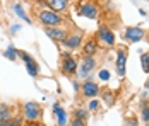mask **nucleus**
I'll return each instance as SVG.
<instances>
[{
	"label": "nucleus",
	"mask_w": 149,
	"mask_h": 126,
	"mask_svg": "<svg viewBox=\"0 0 149 126\" xmlns=\"http://www.w3.org/2000/svg\"><path fill=\"white\" fill-rule=\"evenodd\" d=\"M38 19H40V22L46 26V28H53V26H60L62 22H63V19H62V15L58 12H55V10H52V9H43V10H40L38 12Z\"/></svg>",
	"instance_id": "obj_1"
},
{
	"label": "nucleus",
	"mask_w": 149,
	"mask_h": 126,
	"mask_svg": "<svg viewBox=\"0 0 149 126\" xmlns=\"http://www.w3.org/2000/svg\"><path fill=\"white\" fill-rule=\"evenodd\" d=\"M41 114H43L41 106L38 102H34V101H29V102H26L22 106V116L28 121H38V119H41Z\"/></svg>",
	"instance_id": "obj_2"
},
{
	"label": "nucleus",
	"mask_w": 149,
	"mask_h": 126,
	"mask_svg": "<svg viewBox=\"0 0 149 126\" xmlns=\"http://www.w3.org/2000/svg\"><path fill=\"white\" fill-rule=\"evenodd\" d=\"M19 58L24 61V65H26V70L29 73L31 77H38L40 75V65L36 63V60L29 55V53H26V51H19Z\"/></svg>",
	"instance_id": "obj_3"
},
{
	"label": "nucleus",
	"mask_w": 149,
	"mask_h": 126,
	"mask_svg": "<svg viewBox=\"0 0 149 126\" xmlns=\"http://www.w3.org/2000/svg\"><path fill=\"white\" fill-rule=\"evenodd\" d=\"M60 68H62V73H63V75L70 77V75L77 73V68H79V65H77V61H75L74 58L70 56V53H63V56H62V65H60Z\"/></svg>",
	"instance_id": "obj_4"
},
{
	"label": "nucleus",
	"mask_w": 149,
	"mask_h": 126,
	"mask_svg": "<svg viewBox=\"0 0 149 126\" xmlns=\"http://www.w3.org/2000/svg\"><path fill=\"white\" fill-rule=\"evenodd\" d=\"M94 68H96V60H94V56H82L81 65H79V68H77V73H79L81 78H86Z\"/></svg>",
	"instance_id": "obj_5"
},
{
	"label": "nucleus",
	"mask_w": 149,
	"mask_h": 126,
	"mask_svg": "<svg viewBox=\"0 0 149 126\" xmlns=\"http://www.w3.org/2000/svg\"><path fill=\"white\" fill-rule=\"evenodd\" d=\"M45 34L50 38V39H53V41H57V43H63L67 38H69L67 29L58 28V26H53V28H45Z\"/></svg>",
	"instance_id": "obj_6"
},
{
	"label": "nucleus",
	"mask_w": 149,
	"mask_h": 126,
	"mask_svg": "<svg viewBox=\"0 0 149 126\" xmlns=\"http://www.w3.org/2000/svg\"><path fill=\"white\" fill-rule=\"evenodd\" d=\"M98 41H101L104 46H113L115 44V34L111 29H108L106 26H101L98 29Z\"/></svg>",
	"instance_id": "obj_7"
},
{
	"label": "nucleus",
	"mask_w": 149,
	"mask_h": 126,
	"mask_svg": "<svg viewBox=\"0 0 149 126\" xmlns=\"http://www.w3.org/2000/svg\"><path fill=\"white\" fill-rule=\"evenodd\" d=\"M98 14H100L98 7H96L94 3H91V2H86V3H81V5H79V15H82V17L96 19Z\"/></svg>",
	"instance_id": "obj_8"
},
{
	"label": "nucleus",
	"mask_w": 149,
	"mask_h": 126,
	"mask_svg": "<svg viewBox=\"0 0 149 126\" xmlns=\"http://www.w3.org/2000/svg\"><path fill=\"white\" fill-rule=\"evenodd\" d=\"M100 94V85L96 84L94 80H84L82 84V96L86 99H93Z\"/></svg>",
	"instance_id": "obj_9"
},
{
	"label": "nucleus",
	"mask_w": 149,
	"mask_h": 126,
	"mask_svg": "<svg viewBox=\"0 0 149 126\" xmlns=\"http://www.w3.org/2000/svg\"><path fill=\"white\" fill-rule=\"evenodd\" d=\"M81 41H82V32H81V34L75 32V34H70V36L63 41V46H65L67 50H77V48L81 46Z\"/></svg>",
	"instance_id": "obj_10"
},
{
	"label": "nucleus",
	"mask_w": 149,
	"mask_h": 126,
	"mask_svg": "<svg viewBox=\"0 0 149 126\" xmlns=\"http://www.w3.org/2000/svg\"><path fill=\"white\" fill-rule=\"evenodd\" d=\"M117 73H118L120 77H125V63H127V51L125 50H118V53H117Z\"/></svg>",
	"instance_id": "obj_11"
},
{
	"label": "nucleus",
	"mask_w": 149,
	"mask_h": 126,
	"mask_svg": "<svg viewBox=\"0 0 149 126\" xmlns=\"http://www.w3.org/2000/svg\"><path fill=\"white\" fill-rule=\"evenodd\" d=\"M125 38L129 39V41L132 43H137L141 41L142 38H144V31L141 28H127V31H125Z\"/></svg>",
	"instance_id": "obj_12"
},
{
	"label": "nucleus",
	"mask_w": 149,
	"mask_h": 126,
	"mask_svg": "<svg viewBox=\"0 0 149 126\" xmlns=\"http://www.w3.org/2000/svg\"><path fill=\"white\" fill-rule=\"evenodd\" d=\"M14 118V107L0 102V121H10Z\"/></svg>",
	"instance_id": "obj_13"
},
{
	"label": "nucleus",
	"mask_w": 149,
	"mask_h": 126,
	"mask_svg": "<svg viewBox=\"0 0 149 126\" xmlns=\"http://www.w3.org/2000/svg\"><path fill=\"white\" fill-rule=\"evenodd\" d=\"M43 2H45V5L48 9H52V10H55V12L65 10V9H67V3H69V2H65V0H43Z\"/></svg>",
	"instance_id": "obj_14"
},
{
	"label": "nucleus",
	"mask_w": 149,
	"mask_h": 126,
	"mask_svg": "<svg viewBox=\"0 0 149 126\" xmlns=\"http://www.w3.org/2000/svg\"><path fill=\"white\" fill-rule=\"evenodd\" d=\"M53 114L57 116V121H58L60 126H67V112L60 107L58 102H55V104H53Z\"/></svg>",
	"instance_id": "obj_15"
},
{
	"label": "nucleus",
	"mask_w": 149,
	"mask_h": 126,
	"mask_svg": "<svg viewBox=\"0 0 149 126\" xmlns=\"http://www.w3.org/2000/svg\"><path fill=\"white\" fill-rule=\"evenodd\" d=\"M96 51H98V41L94 38H91L89 41L82 46V53H84V56H93Z\"/></svg>",
	"instance_id": "obj_16"
},
{
	"label": "nucleus",
	"mask_w": 149,
	"mask_h": 126,
	"mask_svg": "<svg viewBox=\"0 0 149 126\" xmlns=\"http://www.w3.org/2000/svg\"><path fill=\"white\" fill-rule=\"evenodd\" d=\"M12 9H14V12H15L17 15H19V17H21L22 21H26L28 24H31V19L28 17V14L24 12V9H22V5H21V3H14V7H12Z\"/></svg>",
	"instance_id": "obj_17"
},
{
	"label": "nucleus",
	"mask_w": 149,
	"mask_h": 126,
	"mask_svg": "<svg viewBox=\"0 0 149 126\" xmlns=\"http://www.w3.org/2000/svg\"><path fill=\"white\" fill-rule=\"evenodd\" d=\"M3 56H5L7 60H12V61H14V60H17V56H19V51H17V50H15L14 46L10 44V46H9V48L5 50V53H3Z\"/></svg>",
	"instance_id": "obj_18"
},
{
	"label": "nucleus",
	"mask_w": 149,
	"mask_h": 126,
	"mask_svg": "<svg viewBox=\"0 0 149 126\" xmlns=\"http://www.w3.org/2000/svg\"><path fill=\"white\" fill-rule=\"evenodd\" d=\"M141 65H142V70L149 73V53H142L141 55Z\"/></svg>",
	"instance_id": "obj_19"
},
{
	"label": "nucleus",
	"mask_w": 149,
	"mask_h": 126,
	"mask_svg": "<svg viewBox=\"0 0 149 126\" xmlns=\"http://www.w3.org/2000/svg\"><path fill=\"white\" fill-rule=\"evenodd\" d=\"M74 118L86 121V119H88V111H86V109H82V107H77V109L74 111Z\"/></svg>",
	"instance_id": "obj_20"
},
{
	"label": "nucleus",
	"mask_w": 149,
	"mask_h": 126,
	"mask_svg": "<svg viewBox=\"0 0 149 126\" xmlns=\"http://www.w3.org/2000/svg\"><path fill=\"white\" fill-rule=\"evenodd\" d=\"M103 101L108 104V106H113V92L104 90V92H103Z\"/></svg>",
	"instance_id": "obj_21"
},
{
	"label": "nucleus",
	"mask_w": 149,
	"mask_h": 126,
	"mask_svg": "<svg viewBox=\"0 0 149 126\" xmlns=\"http://www.w3.org/2000/svg\"><path fill=\"white\" fill-rule=\"evenodd\" d=\"M142 119H144V123H149V106L142 107Z\"/></svg>",
	"instance_id": "obj_22"
},
{
	"label": "nucleus",
	"mask_w": 149,
	"mask_h": 126,
	"mask_svg": "<svg viewBox=\"0 0 149 126\" xmlns=\"http://www.w3.org/2000/svg\"><path fill=\"white\" fill-rule=\"evenodd\" d=\"M0 126H19L17 119H10V121H0Z\"/></svg>",
	"instance_id": "obj_23"
},
{
	"label": "nucleus",
	"mask_w": 149,
	"mask_h": 126,
	"mask_svg": "<svg viewBox=\"0 0 149 126\" xmlns=\"http://www.w3.org/2000/svg\"><path fill=\"white\" fill-rule=\"evenodd\" d=\"M69 126H86V121H82V119H77V118H74L72 119V123Z\"/></svg>",
	"instance_id": "obj_24"
},
{
	"label": "nucleus",
	"mask_w": 149,
	"mask_h": 126,
	"mask_svg": "<svg viewBox=\"0 0 149 126\" xmlns=\"http://www.w3.org/2000/svg\"><path fill=\"white\" fill-rule=\"evenodd\" d=\"M100 78H101V80H106V78H110V72L101 70V72H100Z\"/></svg>",
	"instance_id": "obj_25"
},
{
	"label": "nucleus",
	"mask_w": 149,
	"mask_h": 126,
	"mask_svg": "<svg viewBox=\"0 0 149 126\" xmlns=\"http://www.w3.org/2000/svg\"><path fill=\"white\" fill-rule=\"evenodd\" d=\"M98 106H100V104H98V101H96V99L89 102V109H91V111H96V109H98Z\"/></svg>",
	"instance_id": "obj_26"
},
{
	"label": "nucleus",
	"mask_w": 149,
	"mask_h": 126,
	"mask_svg": "<svg viewBox=\"0 0 149 126\" xmlns=\"http://www.w3.org/2000/svg\"><path fill=\"white\" fill-rule=\"evenodd\" d=\"M12 28H14V29H12V32H14V34H15V32H17V31H19V26H17V24H14V26H12Z\"/></svg>",
	"instance_id": "obj_27"
},
{
	"label": "nucleus",
	"mask_w": 149,
	"mask_h": 126,
	"mask_svg": "<svg viewBox=\"0 0 149 126\" xmlns=\"http://www.w3.org/2000/svg\"><path fill=\"white\" fill-rule=\"evenodd\" d=\"M146 89H149V80H148V82H146Z\"/></svg>",
	"instance_id": "obj_28"
},
{
	"label": "nucleus",
	"mask_w": 149,
	"mask_h": 126,
	"mask_svg": "<svg viewBox=\"0 0 149 126\" xmlns=\"http://www.w3.org/2000/svg\"><path fill=\"white\" fill-rule=\"evenodd\" d=\"M55 126H60V125H55Z\"/></svg>",
	"instance_id": "obj_29"
},
{
	"label": "nucleus",
	"mask_w": 149,
	"mask_h": 126,
	"mask_svg": "<svg viewBox=\"0 0 149 126\" xmlns=\"http://www.w3.org/2000/svg\"><path fill=\"white\" fill-rule=\"evenodd\" d=\"M146 126H149V123H148V125H146Z\"/></svg>",
	"instance_id": "obj_30"
},
{
	"label": "nucleus",
	"mask_w": 149,
	"mask_h": 126,
	"mask_svg": "<svg viewBox=\"0 0 149 126\" xmlns=\"http://www.w3.org/2000/svg\"><path fill=\"white\" fill-rule=\"evenodd\" d=\"M65 2H69V0H65Z\"/></svg>",
	"instance_id": "obj_31"
}]
</instances>
